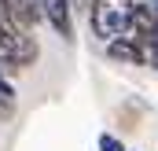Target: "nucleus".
Segmentation results:
<instances>
[{
    "label": "nucleus",
    "mask_w": 158,
    "mask_h": 151,
    "mask_svg": "<svg viewBox=\"0 0 158 151\" xmlns=\"http://www.w3.org/2000/svg\"><path fill=\"white\" fill-rule=\"evenodd\" d=\"M88 22H92V33L103 41L121 37L129 33V11L136 0H88Z\"/></svg>",
    "instance_id": "nucleus-1"
},
{
    "label": "nucleus",
    "mask_w": 158,
    "mask_h": 151,
    "mask_svg": "<svg viewBox=\"0 0 158 151\" xmlns=\"http://www.w3.org/2000/svg\"><path fill=\"white\" fill-rule=\"evenodd\" d=\"M30 33H33V30H26L22 22H15V19L7 15L4 0H0V37H4V44H7L15 67H30V63L37 59V41L30 37Z\"/></svg>",
    "instance_id": "nucleus-2"
},
{
    "label": "nucleus",
    "mask_w": 158,
    "mask_h": 151,
    "mask_svg": "<svg viewBox=\"0 0 158 151\" xmlns=\"http://www.w3.org/2000/svg\"><path fill=\"white\" fill-rule=\"evenodd\" d=\"M70 7H74L70 0H40L44 19L52 22V30L63 41H74V11H70Z\"/></svg>",
    "instance_id": "nucleus-3"
},
{
    "label": "nucleus",
    "mask_w": 158,
    "mask_h": 151,
    "mask_svg": "<svg viewBox=\"0 0 158 151\" xmlns=\"http://www.w3.org/2000/svg\"><path fill=\"white\" fill-rule=\"evenodd\" d=\"M7 15L15 22H22L26 30H33L37 22H44V11H40V0H4Z\"/></svg>",
    "instance_id": "nucleus-4"
},
{
    "label": "nucleus",
    "mask_w": 158,
    "mask_h": 151,
    "mask_svg": "<svg viewBox=\"0 0 158 151\" xmlns=\"http://www.w3.org/2000/svg\"><path fill=\"white\" fill-rule=\"evenodd\" d=\"M107 55L110 59H118V63H132V67H140V48H136V41L132 37H110V44H107Z\"/></svg>",
    "instance_id": "nucleus-5"
},
{
    "label": "nucleus",
    "mask_w": 158,
    "mask_h": 151,
    "mask_svg": "<svg viewBox=\"0 0 158 151\" xmlns=\"http://www.w3.org/2000/svg\"><path fill=\"white\" fill-rule=\"evenodd\" d=\"M15 111V88L4 81V70H0V114H11Z\"/></svg>",
    "instance_id": "nucleus-6"
},
{
    "label": "nucleus",
    "mask_w": 158,
    "mask_h": 151,
    "mask_svg": "<svg viewBox=\"0 0 158 151\" xmlns=\"http://www.w3.org/2000/svg\"><path fill=\"white\" fill-rule=\"evenodd\" d=\"M99 151H125V144H121L114 133H103L99 136Z\"/></svg>",
    "instance_id": "nucleus-7"
},
{
    "label": "nucleus",
    "mask_w": 158,
    "mask_h": 151,
    "mask_svg": "<svg viewBox=\"0 0 158 151\" xmlns=\"http://www.w3.org/2000/svg\"><path fill=\"white\" fill-rule=\"evenodd\" d=\"M0 63H7V70H19V67L11 63V52H7V44H4V37H0Z\"/></svg>",
    "instance_id": "nucleus-8"
},
{
    "label": "nucleus",
    "mask_w": 158,
    "mask_h": 151,
    "mask_svg": "<svg viewBox=\"0 0 158 151\" xmlns=\"http://www.w3.org/2000/svg\"><path fill=\"white\" fill-rule=\"evenodd\" d=\"M81 4H85V0H81Z\"/></svg>",
    "instance_id": "nucleus-9"
}]
</instances>
